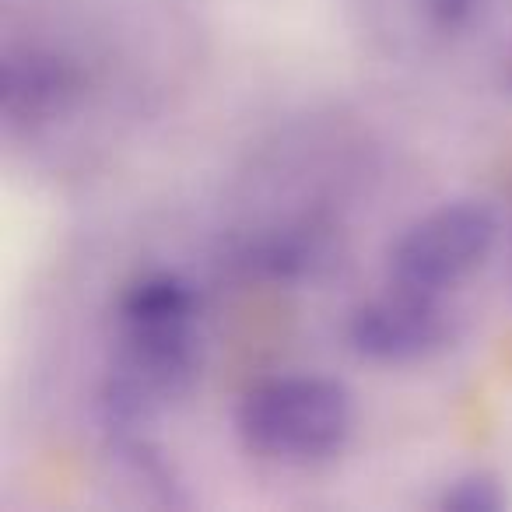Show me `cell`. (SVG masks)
<instances>
[{
    "instance_id": "obj_1",
    "label": "cell",
    "mask_w": 512,
    "mask_h": 512,
    "mask_svg": "<svg viewBox=\"0 0 512 512\" xmlns=\"http://www.w3.org/2000/svg\"><path fill=\"white\" fill-rule=\"evenodd\" d=\"M197 313V292L179 274H148L123 292L116 306V362L106 386L109 425H144L193 383Z\"/></svg>"
},
{
    "instance_id": "obj_3",
    "label": "cell",
    "mask_w": 512,
    "mask_h": 512,
    "mask_svg": "<svg viewBox=\"0 0 512 512\" xmlns=\"http://www.w3.org/2000/svg\"><path fill=\"white\" fill-rule=\"evenodd\" d=\"M495 235V214L484 204H442L414 221L390 249V281L414 292L446 295L488 260Z\"/></svg>"
},
{
    "instance_id": "obj_5",
    "label": "cell",
    "mask_w": 512,
    "mask_h": 512,
    "mask_svg": "<svg viewBox=\"0 0 512 512\" xmlns=\"http://www.w3.org/2000/svg\"><path fill=\"white\" fill-rule=\"evenodd\" d=\"M74 71L64 60L25 57L22 64L11 60L4 71V106L8 113H46L57 109L74 92Z\"/></svg>"
},
{
    "instance_id": "obj_2",
    "label": "cell",
    "mask_w": 512,
    "mask_h": 512,
    "mask_svg": "<svg viewBox=\"0 0 512 512\" xmlns=\"http://www.w3.org/2000/svg\"><path fill=\"white\" fill-rule=\"evenodd\" d=\"M355 425L348 386L327 376H278L242 397L235 428L249 453L274 463H320L344 449Z\"/></svg>"
},
{
    "instance_id": "obj_6",
    "label": "cell",
    "mask_w": 512,
    "mask_h": 512,
    "mask_svg": "<svg viewBox=\"0 0 512 512\" xmlns=\"http://www.w3.org/2000/svg\"><path fill=\"white\" fill-rule=\"evenodd\" d=\"M509 502L502 491V484L491 474H467L460 481H453V488H446L442 495V509L453 512H498Z\"/></svg>"
},
{
    "instance_id": "obj_4",
    "label": "cell",
    "mask_w": 512,
    "mask_h": 512,
    "mask_svg": "<svg viewBox=\"0 0 512 512\" xmlns=\"http://www.w3.org/2000/svg\"><path fill=\"white\" fill-rule=\"evenodd\" d=\"M351 348L379 365L428 362L456 337V316L442 295L393 285L355 309L348 323Z\"/></svg>"
}]
</instances>
